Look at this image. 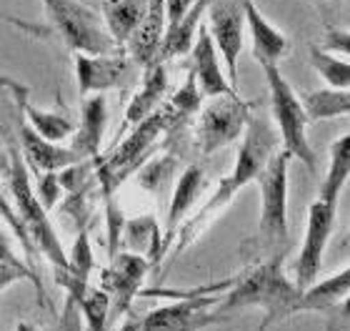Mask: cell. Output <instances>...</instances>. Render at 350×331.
I'll list each match as a JSON object with an SVG mask.
<instances>
[{
    "label": "cell",
    "instance_id": "30",
    "mask_svg": "<svg viewBox=\"0 0 350 331\" xmlns=\"http://www.w3.org/2000/svg\"><path fill=\"white\" fill-rule=\"evenodd\" d=\"M200 101H203V96H200V90L196 88L193 78L188 75V81L183 83L180 88L173 93L168 108L175 118H190L196 110H200Z\"/></svg>",
    "mask_w": 350,
    "mask_h": 331
},
{
    "label": "cell",
    "instance_id": "36",
    "mask_svg": "<svg viewBox=\"0 0 350 331\" xmlns=\"http://www.w3.org/2000/svg\"><path fill=\"white\" fill-rule=\"evenodd\" d=\"M0 261H5V264H28V261H23V258L18 256V251H15V246H13V238H10L3 228H0ZM30 269H33V266H30Z\"/></svg>",
    "mask_w": 350,
    "mask_h": 331
},
{
    "label": "cell",
    "instance_id": "34",
    "mask_svg": "<svg viewBox=\"0 0 350 331\" xmlns=\"http://www.w3.org/2000/svg\"><path fill=\"white\" fill-rule=\"evenodd\" d=\"M323 51L336 53V56H343V58H348V53H350V33H348V30L330 28L328 36H325V43H323Z\"/></svg>",
    "mask_w": 350,
    "mask_h": 331
},
{
    "label": "cell",
    "instance_id": "2",
    "mask_svg": "<svg viewBox=\"0 0 350 331\" xmlns=\"http://www.w3.org/2000/svg\"><path fill=\"white\" fill-rule=\"evenodd\" d=\"M285 251H278L268 261L256 264L250 271L238 276L233 289L226 296L215 302V314L223 321L245 309H262L265 321L270 326L283 321L288 317H295V302H298V289L285 273Z\"/></svg>",
    "mask_w": 350,
    "mask_h": 331
},
{
    "label": "cell",
    "instance_id": "4",
    "mask_svg": "<svg viewBox=\"0 0 350 331\" xmlns=\"http://www.w3.org/2000/svg\"><path fill=\"white\" fill-rule=\"evenodd\" d=\"M291 154L273 151L265 166L258 173V191H260V219H258L256 238L245 246V254L260 258L265 254H275L288 243V171Z\"/></svg>",
    "mask_w": 350,
    "mask_h": 331
},
{
    "label": "cell",
    "instance_id": "20",
    "mask_svg": "<svg viewBox=\"0 0 350 331\" xmlns=\"http://www.w3.org/2000/svg\"><path fill=\"white\" fill-rule=\"evenodd\" d=\"M163 33H165V0H146L143 21L123 45L128 58L140 68L155 63Z\"/></svg>",
    "mask_w": 350,
    "mask_h": 331
},
{
    "label": "cell",
    "instance_id": "33",
    "mask_svg": "<svg viewBox=\"0 0 350 331\" xmlns=\"http://www.w3.org/2000/svg\"><path fill=\"white\" fill-rule=\"evenodd\" d=\"M5 169V158H0V171ZM0 216L5 219V223L10 228H13V234H15V238H18V243H21V249L28 254V264L33 266L36 264V251H33V246H30V241H28V236H25V231H23V226H21V221H18V216H15V208H13V204L8 201V196L3 193V188H0ZM36 269V266H33Z\"/></svg>",
    "mask_w": 350,
    "mask_h": 331
},
{
    "label": "cell",
    "instance_id": "18",
    "mask_svg": "<svg viewBox=\"0 0 350 331\" xmlns=\"http://www.w3.org/2000/svg\"><path fill=\"white\" fill-rule=\"evenodd\" d=\"M13 121L18 123V151H21L28 171H36V173H43V171H60V169H66V166H70V163L81 161L68 146H60V143H53V140H45L43 136H38V133L18 116V110H15Z\"/></svg>",
    "mask_w": 350,
    "mask_h": 331
},
{
    "label": "cell",
    "instance_id": "37",
    "mask_svg": "<svg viewBox=\"0 0 350 331\" xmlns=\"http://www.w3.org/2000/svg\"><path fill=\"white\" fill-rule=\"evenodd\" d=\"M118 331H140V319H128L125 324H120Z\"/></svg>",
    "mask_w": 350,
    "mask_h": 331
},
{
    "label": "cell",
    "instance_id": "1",
    "mask_svg": "<svg viewBox=\"0 0 350 331\" xmlns=\"http://www.w3.org/2000/svg\"><path fill=\"white\" fill-rule=\"evenodd\" d=\"M275 151V133L260 116H248L245 131L241 136V148L235 156V166L230 169L228 176H223L218 181V188L213 191V196L205 201L203 206L198 208L196 214L188 216L183 221V226L178 228L173 241L170 254L178 256L188 249L190 243H196V238L203 234L205 228L211 226L213 221L218 219V214L223 208L230 206V201L245 188L248 184H256L258 173L265 166V161L270 158V154Z\"/></svg>",
    "mask_w": 350,
    "mask_h": 331
},
{
    "label": "cell",
    "instance_id": "13",
    "mask_svg": "<svg viewBox=\"0 0 350 331\" xmlns=\"http://www.w3.org/2000/svg\"><path fill=\"white\" fill-rule=\"evenodd\" d=\"M73 60L81 98L125 86L133 75V60L128 58V53H123V48H118L116 53H105V56L73 53Z\"/></svg>",
    "mask_w": 350,
    "mask_h": 331
},
{
    "label": "cell",
    "instance_id": "3",
    "mask_svg": "<svg viewBox=\"0 0 350 331\" xmlns=\"http://www.w3.org/2000/svg\"><path fill=\"white\" fill-rule=\"evenodd\" d=\"M3 173L8 176L10 204L15 208V216L21 221L36 256L48 258L53 264V271L66 269V249H63V243H60L58 234H55V226L48 219V211L40 206V201H38L36 191H33L30 171L25 166V161H23L15 140H8V156Z\"/></svg>",
    "mask_w": 350,
    "mask_h": 331
},
{
    "label": "cell",
    "instance_id": "11",
    "mask_svg": "<svg viewBox=\"0 0 350 331\" xmlns=\"http://www.w3.org/2000/svg\"><path fill=\"white\" fill-rule=\"evenodd\" d=\"M150 271V261L133 251H116L108 269H103L100 284L110 299V321L125 317Z\"/></svg>",
    "mask_w": 350,
    "mask_h": 331
},
{
    "label": "cell",
    "instance_id": "41",
    "mask_svg": "<svg viewBox=\"0 0 350 331\" xmlns=\"http://www.w3.org/2000/svg\"><path fill=\"white\" fill-rule=\"evenodd\" d=\"M333 3H338V0H333Z\"/></svg>",
    "mask_w": 350,
    "mask_h": 331
},
{
    "label": "cell",
    "instance_id": "31",
    "mask_svg": "<svg viewBox=\"0 0 350 331\" xmlns=\"http://www.w3.org/2000/svg\"><path fill=\"white\" fill-rule=\"evenodd\" d=\"M18 281H30V284L38 289L40 302H45L43 286H40V276H38L36 269H30L28 264H5V261H0V294H3L8 286L18 284Z\"/></svg>",
    "mask_w": 350,
    "mask_h": 331
},
{
    "label": "cell",
    "instance_id": "21",
    "mask_svg": "<svg viewBox=\"0 0 350 331\" xmlns=\"http://www.w3.org/2000/svg\"><path fill=\"white\" fill-rule=\"evenodd\" d=\"M165 90H168V68L165 63H150V66L143 68V83L140 88L133 93L131 103L125 108L123 116V128H131V125L140 123L143 118H148L153 110H158L161 101L165 98Z\"/></svg>",
    "mask_w": 350,
    "mask_h": 331
},
{
    "label": "cell",
    "instance_id": "5",
    "mask_svg": "<svg viewBox=\"0 0 350 331\" xmlns=\"http://www.w3.org/2000/svg\"><path fill=\"white\" fill-rule=\"evenodd\" d=\"M175 116L170 108H158L140 123H135L128 138L118 148H113L105 158H95V184L100 186V193H116L118 186L125 178H131L143 163L153 156L155 143L163 138V133L173 125Z\"/></svg>",
    "mask_w": 350,
    "mask_h": 331
},
{
    "label": "cell",
    "instance_id": "26",
    "mask_svg": "<svg viewBox=\"0 0 350 331\" xmlns=\"http://www.w3.org/2000/svg\"><path fill=\"white\" fill-rule=\"evenodd\" d=\"M348 178H350V133H343L340 138H336L330 143V161L315 199L328 201V204H338L340 193L348 186Z\"/></svg>",
    "mask_w": 350,
    "mask_h": 331
},
{
    "label": "cell",
    "instance_id": "15",
    "mask_svg": "<svg viewBox=\"0 0 350 331\" xmlns=\"http://www.w3.org/2000/svg\"><path fill=\"white\" fill-rule=\"evenodd\" d=\"M348 294H350V269L343 266L338 273L323 281H313L298 294L293 314H323L336 319L338 311L348 314Z\"/></svg>",
    "mask_w": 350,
    "mask_h": 331
},
{
    "label": "cell",
    "instance_id": "28",
    "mask_svg": "<svg viewBox=\"0 0 350 331\" xmlns=\"http://www.w3.org/2000/svg\"><path fill=\"white\" fill-rule=\"evenodd\" d=\"M310 63H313V68L321 73V78L328 83L330 88H350L348 58L310 45Z\"/></svg>",
    "mask_w": 350,
    "mask_h": 331
},
{
    "label": "cell",
    "instance_id": "9",
    "mask_svg": "<svg viewBox=\"0 0 350 331\" xmlns=\"http://www.w3.org/2000/svg\"><path fill=\"white\" fill-rule=\"evenodd\" d=\"M338 204L315 199L308 208L306 231H303V243H300L298 258L293 266V284L298 291L310 286L323 269V258L333 231H336Z\"/></svg>",
    "mask_w": 350,
    "mask_h": 331
},
{
    "label": "cell",
    "instance_id": "38",
    "mask_svg": "<svg viewBox=\"0 0 350 331\" xmlns=\"http://www.w3.org/2000/svg\"><path fill=\"white\" fill-rule=\"evenodd\" d=\"M13 331H38V326H33L30 321H18Z\"/></svg>",
    "mask_w": 350,
    "mask_h": 331
},
{
    "label": "cell",
    "instance_id": "25",
    "mask_svg": "<svg viewBox=\"0 0 350 331\" xmlns=\"http://www.w3.org/2000/svg\"><path fill=\"white\" fill-rule=\"evenodd\" d=\"M125 246V251L146 256L150 264H158V254H161V234H158V221L155 216H138V219H128L120 226L118 236V249Z\"/></svg>",
    "mask_w": 350,
    "mask_h": 331
},
{
    "label": "cell",
    "instance_id": "16",
    "mask_svg": "<svg viewBox=\"0 0 350 331\" xmlns=\"http://www.w3.org/2000/svg\"><path fill=\"white\" fill-rule=\"evenodd\" d=\"M205 171L200 166H188L178 176V184H175L173 199H170L168 216H165V234L161 236V254H158V261L168 256L170 249H173L175 234L178 228L183 226V221L188 219L193 206L198 204V199L203 196L205 191Z\"/></svg>",
    "mask_w": 350,
    "mask_h": 331
},
{
    "label": "cell",
    "instance_id": "22",
    "mask_svg": "<svg viewBox=\"0 0 350 331\" xmlns=\"http://www.w3.org/2000/svg\"><path fill=\"white\" fill-rule=\"evenodd\" d=\"M243 15H245V28L253 40V56L256 60H268V63H280L288 56V38L258 10L253 0L243 3Z\"/></svg>",
    "mask_w": 350,
    "mask_h": 331
},
{
    "label": "cell",
    "instance_id": "35",
    "mask_svg": "<svg viewBox=\"0 0 350 331\" xmlns=\"http://www.w3.org/2000/svg\"><path fill=\"white\" fill-rule=\"evenodd\" d=\"M193 3L196 0H165V28L180 21L183 15L193 8Z\"/></svg>",
    "mask_w": 350,
    "mask_h": 331
},
{
    "label": "cell",
    "instance_id": "40",
    "mask_svg": "<svg viewBox=\"0 0 350 331\" xmlns=\"http://www.w3.org/2000/svg\"><path fill=\"white\" fill-rule=\"evenodd\" d=\"M3 90H5V86H3V78H0V96H3Z\"/></svg>",
    "mask_w": 350,
    "mask_h": 331
},
{
    "label": "cell",
    "instance_id": "10",
    "mask_svg": "<svg viewBox=\"0 0 350 331\" xmlns=\"http://www.w3.org/2000/svg\"><path fill=\"white\" fill-rule=\"evenodd\" d=\"M243 3L245 0H208V8H205V15H208L205 28L223 58V68L233 88L238 83V58H241L243 36H245Z\"/></svg>",
    "mask_w": 350,
    "mask_h": 331
},
{
    "label": "cell",
    "instance_id": "19",
    "mask_svg": "<svg viewBox=\"0 0 350 331\" xmlns=\"http://www.w3.org/2000/svg\"><path fill=\"white\" fill-rule=\"evenodd\" d=\"M105 123H108L105 93H90V96H85L81 106V123L70 133L68 148H70L81 161H95V158L100 156Z\"/></svg>",
    "mask_w": 350,
    "mask_h": 331
},
{
    "label": "cell",
    "instance_id": "29",
    "mask_svg": "<svg viewBox=\"0 0 350 331\" xmlns=\"http://www.w3.org/2000/svg\"><path fill=\"white\" fill-rule=\"evenodd\" d=\"M75 306L81 309L83 319H85V324L90 331H105L108 329V324H110V299L103 289L90 286Z\"/></svg>",
    "mask_w": 350,
    "mask_h": 331
},
{
    "label": "cell",
    "instance_id": "32",
    "mask_svg": "<svg viewBox=\"0 0 350 331\" xmlns=\"http://www.w3.org/2000/svg\"><path fill=\"white\" fill-rule=\"evenodd\" d=\"M36 176H38V186L33 191H36L40 206H43L45 211H51V208L58 206L60 199L66 196V188H63L58 181V171H43V173H36Z\"/></svg>",
    "mask_w": 350,
    "mask_h": 331
},
{
    "label": "cell",
    "instance_id": "6",
    "mask_svg": "<svg viewBox=\"0 0 350 331\" xmlns=\"http://www.w3.org/2000/svg\"><path fill=\"white\" fill-rule=\"evenodd\" d=\"M265 73L270 90V110H273V121L278 125L283 148L291 154V158H298L306 163L308 171L315 173V151L308 140V118L300 98L295 96L293 86L280 71V63H268V60H258Z\"/></svg>",
    "mask_w": 350,
    "mask_h": 331
},
{
    "label": "cell",
    "instance_id": "7",
    "mask_svg": "<svg viewBox=\"0 0 350 331\" xmlns=\"http://www.w3.org/2000/svg\"><path fill=\"white\" fill-rule=\"evenodd\" d=\"M48 21L58 30L60 40L73 53L88 56H105L116 53L118 45L113 43L110 33L105 30L100 13L83 0H43Z\"/></svg>",
    "mask_w": 350,
    "mask_h": 331
},
{
    "label": "cell",
    "instance_id": "24",
    "mask_svg": "<svg viewBox=\"0 0 350 331\" xmlns=\"http://www.w3.org/2000/svg\"><path fill=\"white\" fill-rule=\"evenodd\" d=\"M143 13H146V0H105L103 3L100 18L118 48H123L128 38L135 33V28L143 21Z\"/></svg>",
    "mask_w": 350,
    "mask_h": 331
},
{
    "label": "cell",
    "instance_id": "27",
    "mask_svg": "<svg viewBox=\"0 0 350 331\" xmlns=\"http://www.w3.org/2000/svg\"><path fill=\"white\" fill-rule=\"evenodd\" d=\"M308 123H321L330 118H345L350 113V88H321L300 98Z\"/></svg>",
    "mask_w": 350,
    "mask_h": 331
},
{
    "label": "cell",
    "instance_id": "17",
    "mask_svg": "<svg viewBox=\"0 0 350 331\" xmlns=\"http://www.w3.org/2000/svg\"><path fill=\"white\" fill-rule=\"evenodd\" d=\"M0 78H3L5 90H10V96H13L18 116H21L38 136H43L45 140H53V143H60V140L70 138V133L75 131V123L70 121V118L60 116V113H55V110L38 108V106L30 103L28 86H23V83L13 81V78H8V75H0Z\"/></svg>",
    "mask_w": 350,
    "mask_h": 331
},
{
    "label": "cell",
    "instance_id": "8",
    "mask_svg": "<svg viewBox=\"0 0 350 331\" xmlns=\"http://www.w3.org/2000/svg\"><path fill=\"white\" fill-rule=\"evenodd\" d=\"M250 110L248 101H243L238 93H228V96L211 98V103L200 110L196 128L198 146L205 156L215 154L228 143H233L243 136L245 123H248Z\"/></svg>",
    "mask_w": 350,
    "mask_h": 331
},
{
    "label": "cell",
    "instance_id": "12",
    "mask_svg": "<svg viewBox=\"0 0 350 331\" xmlns=\"http://www.w3.org/2000/svg\"><path fill=\"white\" fill-rule=\"evenodd\" d=\"M218 296L193 294L175 304H165L148 311L140 319V331H203L223 319L215 314Z\"/></svg>",
    "mask_w": 350,
    "mask_h": 331
},
{
    "label": "cell",
    "instance_id": "23",
    "mask_svg": "<svg viewBox=\"0 0 350 331\" xmlns=\"http://www.w3.org/2000/svg\"><path fill=\"white\" fill-rule=\"evenodd\" d=\"M205 8H208V0H196L193 8L183 15L180 21L165 28L161 48H158V56H155L158 63H168V60L188 56L193 43H196L198 28H200V23H203V18H205Z\"/></svg>",
    "mask_w": 350,
    "mask_h": 331
},
{
    "label": "cell",
    "instance_id": "39",
    "mask_svg": "<svg viewBox=\"0 0 350 331\" xmlns=\"http://www.w3.org/2000/svg\"><path fill=\"white\" fill-rule=\"evenodd\" d=\"M268 329H270V324H268V321H265V319H262V321H260V326H258L256 331H268Z\"/></svg>",
    "mask_w": 350,
    "mask_h": 331
},
{
    "label": "cell",
    "instance_id": "14",
    "mask_svg": "<svg viewBox=\"0 0 350 331\" xmlns=\"http://www.w3.org/2000/svg\"><path fill=\"white\" fill-rule=\"evenodd\" d=\"M190 78L196 83V88L200 90L203 98H215V96H228L235 93L226 75V68L220 63L213 38L205 28V23H200V28L196 33V43L190 48Z\"/></svg>",
    "mask_w": 350,
    "mask_h": 331
}]
</instances>
